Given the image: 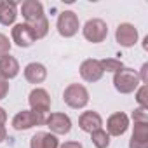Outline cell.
<instances>
[{
	"instance_id": "cell-27",
	"label": "cell",
	"mask_w": 148,
	"mask_h": 148,
	"mask_svg": "<svg viewBox=\"0 0 148 148\" xmlns=\"http://www.w3.org/2000/svg\"><path fill=\"white\" fill-rule=\"evenodd\" d=\"M59 148H84L80 141H64L63 145H59Z\"/></svg>"
},
{
	"instance_id": "cell-4",
	"label": "cell",
	"mask_w": 148,
	"mask_h": 148,
	"mask_svg": "<svg viewBox=\"0 0 148 148\" xmlns=\"http://www.w3.org/2000/svg\"><path fill=\"white\" fill-rule=\"evenodd\" d=\"M44 124H45V115L38 113V112H33V110L18 112L12 119V127L16 131H28L32 127L44 125Z\"/></svg>"
},
{
	"instance_id": "cell-3",
	"label": "cell",
	"mask_w": 148,
	"mask_h": 148,
	"mask_svg": "<svg viewBox=\"0 0 148 148\" xmlns=\"http://www.w3.org/2000/svg\"><path fill=\"white\" fill-rule=\"evenodd\" d=\"M82 35L91 44H101L108 37V25L103 19H99V18H92V19H89L84 25Z\"/></svg>"
},
{
	"instance_id": "cell-28",
	"label": "cell",
	"mask_w": 148,
	"mask_h": 148,
	"mask_svg": "<svg viewBox=\"0 0 148 148\" xmlns=\"http://www.w3.org/2000/svg\"><path fill=\"white\" fill-rule=\"evenodd\" d=\"M129 148H148V143H139V141L129 139Z\"/></svg>"
},
{
	"instance_id": "cell-10",
	"label": "cell",
	"mask_w": 148,
	"mask_h": 148,
	"mask_svg": "<svg viewBox=\"0 0 148 148\" xmlns=\"http://www.w3.org/2000/svg\"><path fill=\"white\" fill-rule=\"evenodd\" d=\"M79 71H80V77H82L86 82H98V80H101V77L105 75L99 59H92V58L82 61Z\"/></svg>"
},
{
	"instance_id": "cell-29",
	"label": "cell",
	"mask_w": 148,
	"mask_h": 148,
	"mask_svg": "<svg viewBox=\"0 0 148 148\" xmlns=\"http://www.w3.org/2000/svg\"><path fill=\"white\" fill-rule=\"evenodd\" d=\"M7 122V113H5V110L0 106V125H4Z\"/></svg>"
},
{
	"instance_id": "cell-26",
	"label": "cell",
	"mask_w": 148,
	"mask_h": 148,
	"mask_svg": "<svg viewBox=\"0 0 148 148\" xmlns=\"http://www.w3.org/2000/svg\"><path fill=\"white\" fill-rule=\"evenodd\" d=\"M7 94H9V80L0 77V99H4Z\"/></svg>"
},
{
	"instance_id": "cell-1",
	"label": "cell",
	"mask_w": 148,
	"mask_h": 148,
	"mask_svg": "<svg viewBox=\"0 0 148 148\" xmlns=\"http://www.w3.org/2000/svg\"><path fill=\"white\" fill-rule=\"evenodd\" d=\"M141 86L139 77H138V71L131 70V68H122L120 71L113 73V87L117 92L120 94H131L136 92V89Z\"/></svg>"
},
{
	"instance_id": "cell-21",
	"label": "cell",
	"mask_w": 148,
	"mask_h": 148,
	"mask_svg": "<svg viewBox=\"0 0 148 148\" xmlns=\"http://www.w3.org/2000/svg\"><path fill=\"white\" fill-rule=\"evenodd\" d=\"M101 66H103V71H112V73H117L124 68V63L120 59H115V58H106V59H101L99 61Z\"/></svg>"
},
{
	"instance_id": "cell-13",
	"label": "cell",
	"mask_w": 148,
	"mask_h": 148,
	"mask_svg": "<svg viewBox=\"0 0 148 148\" xmlns=\"http://www.w3.org/2000/svg\"><path fill=\"white\" fill-rule=\"evenodd\" d=\"M21 14L25 18V23H33L40 18H44V5L38 2V0H25L21 4Z\"/></svg>"
},
{
	"instance_id": "cell-14",
	"label": "cell",
	"mask_w": 148,
	"mask_h": 148,
	"mask_svg": "<svg viewBox=\"0 0 148 148\" xmlns=\"http://www.w3.org/2000/svg\"><path fill=\"white\" fill-rule=\"evenodd\" d=\"M19 61L11 56V54H5L0 58V77H4L5 80H11L14 77H18L19 73Z\"/></svg>"
},
{
	"instance_id": "cell-20",
	"label": "cell",
	"mask_w": 148,
	"mask_h": 148,
	"mask_svg": "<svg viewBox=\"0 0 148 148\" xmlns=\"http://www.w3.org/2000/svg\"><path fill=\"white\" fill-rule=\"evenodd\" d=\"M131 139L139 143H148V124H134Z\"/></svg>"
},
{
	"instance_id": "cell-22",
	"label": "cell",
	"mask_w": 148,
	"mask_h": 148,
	"mask_svg": "<svg viewBox=\"0 0 148 148\" xmlns=\"http://www.w3.org/2000/svg\"><path fill=\"white\" fill-rule=\"evenodd\" d=\"M132 120H134V124H148V108H143V106L134 108Z\"/></svg>"
},
{
	"instance_id": "cell-23",
	"label": "cell",
	"mask_w": 148,
	"mask_h": 148,
	"mask_svg": "<svg viewBox=\"0 0 148 148\" xmlns=\"http://www.w3.org/2000/svg\"><path fill=\"white\" fill-rule=\"evenodd\" d=\"M146 94H148V87H146L145 84H141V86L136 89V101H138L139 106H143V108H148V98H146Z\"/></svg>"
},
{
	"instance_id": "cell-15",
	"label": "cell",
	"mask_w": 148,
	"mask_h": 148,
	"mask_svg": "<svg viewBox=\"0 0 148 148\" xmlns=\"http://www.w3.org/2000/svg\"><path fill=\"white\" fill-rule=\"evenodd\" d=\"M25 79L30 84H42L47 79V68L42 63H28L25 66Z\"/></svg>"
},
{
	"instance_id": "cell-9",
	"label": "cell",
	"mask_w": 148,
	"mask_h": 148,
	"mask_svg": "<svg viewBox=\"0 0 148 148\" xmlns=\"http://www.w3.org/2000/svg\"><path fill=\"white\" fill-rule=\"evenodd\" d=\"M138 37H139V33H138L136 26L131 25V23H120L117 26V30H115V40L122 47H132V45H136Z\"/></svg>"
},
{
	"instance_id": "cell-2",
	"label": "cell",
	"mask_w": 148,
	"mask_h": 148,
	"mask_svg": "<svg viewBox=\"0 0 148 148\" xmlns=\"http://www.w3.org/2000/svg\"><path fill=\"white\" fill-rule=\"evenodd\" d=\"M63 101L70 108H84L89 103V91L82 84H70L63 92Z\"/></svg>"
},
{
	"instance_id": "cell-24",
	"label": "cell",
	"mask_w": 148,
	"mask_h": 148,
	"mask_svg": "<svg viewBox=\"0 0 148 148\" xmlns=\"http://www.w3.org/2000/svg\"><path fill=\"white\" fill-rule=\"evenodd\" d=\"M11 51V42H9V37L4 35V33H0V58L9 54Z\"/></svg>"
},
{
	"instance_id": "cell-25",
	"label": "cell",
	"mask_w": 148,
	"mask_h": 148,
	"mask_svg": "<svg viewBox=\"0 0 148 148\" xmlns=\"http://www.w3.org/2000/svg\"><path fill=\"white\" fill-rule=\"evenodd\" d=\"M138 77H139V82L141 84H148V63H143V66H141V70H139V73H138Z\"/></svg>"
},
{
	"instance_id": "cell-30",
	"label": "cell",
	"mask_w": 148,
	"mask_h": 148,
	"mask_svg": "<svg viewBox=\"0 0 148 148\" xmlns=\"http://www.w3.org/2000/svg\"><path fill=\"white\" fill-rule=\"evenodd\" d=\"M5 139H7V129H5V125H0V143Z\"/></svg>"
},
{
	"instance_id": "cell-6",
	"label": "cell",
	"mask_w": 148,
	"mask_h": 148,
	"mask_svg": "<svg viewBox=\"0 0 148 148\" xmlns=\"http://www.w3.org/2000/svg\"><path fill=\"white\" fill-rule=\"evenodd\" d=\"M45 125L49 127V131L54 136H64L71 131V119L66 113L56 112V113H51L45 119Z\"/></svg>"
},
{
	"instance_id": "cell-16",
	"label": "cell",
	"mask_w": 148,
	"mask_h": 148,
	"mask_svg": "<svg viewBox=\"0 0 148 148\" xmlns=\"http://www.w3.org/2000/svg\"><path fill=\"white\" fill-rule=\"evenodd\" d=\"M30 148H59V139L52 132H37L30 139Z\"/></svg>"
},
{
	"instance_id": "cell-11",
	"label": "cell",
	"mask_w": 148,
	"mask_h": 148,
	"mask_svg": "<svg viewBox=\"0 0 148 148\" xmlns=\"http://www.w3.org/2000/svg\"><path fill=\"white\" fill-rule=\"evenodd\" d=\"M129 129V117L124 112H115L106 120V132L108 136H122Z\"/></svg>"
},
{
	"instance_id": "cell-17",
	"label": "cell",
	"mask_w": 148,
	"mask_h": 148,
	"mask_svg": "<svg viewBox=\"0 0 148 148\" xmlns=\"http://www.w3.org/2000/svg\"><path fill=\"white\" fill-rule=\"evenodd\" d=\"M18 18V2L0 0V25L11 26Z\"/></svg>"
},
{
	"instance_id": "cell-19",
	"label": "cell",
	"mask_w": 148,
	"mask_h": 148,
	"mask_svg": "<svg viewBox=\"0 0 148 148\" xmlns=\"http://www.w3.org/2000/svg\"><path fill=\"white\" fill-rule=\"evenodd\" d=\"M91 141H92V145L96 148H108L110 146V136H108V132L103 127L94 131V132H91Z\"/></svg>"
},
{
	"instance_id": "cell-5",
	"label": "cell",
	"mask_w": 148,
	"mask_h": 148,
	"mask_svg": "<svg viewBox=\"0 0 148 148\" xmlns=\"http://www.w3.org/2000/svg\"><path fill=\"white\" fill-rule=\"evenodd\" d=\"M56 28H58V33L64 38H71L79 33V28H80V21H79V16L73 12V11H63L59 16H58V23H56Z\"/></svg>"
},
{
	"instance_id": "cell-18",
	"label": "cell",
	"mask_w": 148,
	"mask_h": 148,
	"mask_svg": "<svg viewBox=\"0 0 148 148\" xmlns=\"http://www.w3.org/2000/svg\"><path fill=\"white\" fill-rule=\"evenodd\" d=\"M30 26H32V30H33L35 40L44 38V37L49 33V21H47V18H45V16H44V18H40V19H37V21H33V23H30Z\"/></svg>"
},
{
	"instance_id": "cell-8",
	"label": "cell",
	"mask_w": 148,
	"mask_h": 148,
	"mask_svg": "<svg viewBox=\"0 0 148 148\" xmlns=\"http://www.w3.org/2000/svg\"><path fill=\"white\" fill-rule=\"evenodd\" d=\"M11 35H12V42H14L18 47H21V49L30 47V45H33V42H35L33 30H32V26H30L28 23L14 25V28H12Z\"/></svg>"
},
{
	"instance_id": "cell-7",
	"label": "cell",
	"mask_w": 148,
	"mask_h": 148,
	"mask_svg": "<svg viewBox=\"0 0 148 148\" xmlns=\"http://www.w3.org/2000/svg\"><path fill=\"white\" fill-rule=\"evenodd\" d=\"M28 103H30V110L38 112V113H47L51 110V96L45 89L42 87H35L30 96H28Z\"/></svg>"
},
{
	"instance_id": "cell-12",
	"label": "cell",
	"mask_w": 148,
	"mask_h": 148,
	"mask_svg": "<svg viewBox=\"0 0 148 148\" xmlns=\"http://www.w3.org/2000/svg\"><path fill=\"white\" fill-rule=\"evenodd\" d=\"M79 127L84 131V132H94L98 129L103 127V119L98 112L94 110H89V112H84L80 117H79Z\"/></svg>"
}]
</instances>
